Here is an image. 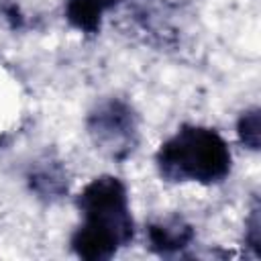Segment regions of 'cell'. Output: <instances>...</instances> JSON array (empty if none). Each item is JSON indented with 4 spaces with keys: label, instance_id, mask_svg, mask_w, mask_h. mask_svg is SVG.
I'll list each match as a JSON object with an SVG mask.
<instances>
[{
    "label": "cell",
    "instance_id": "cell-1",
    "mask_svg": "<svg viewBox=\"0 0 261 261\" xmlns=\"http://www.w3.org/2000/svg\"><path fill=\"white\" fill-rule=\"evenodd\" d=\"M84 224L71 239L73 251L84 259H108L133 239V218L124 186L102 175L90 181L77 198Z\"/></svg>",
    "mask_w": 261,
    "mask_h": 261
},
{
    "label": "cell",
    "instance_id": "cell-2",
    "mask_svg": "<svg viewBox=\"0 0 261 261\" xmlns=\"http://www.w3.org/2000/svg\"><path fill=\"white\" fill-rule=\"evenodd\" d=\"M157 165L169 181L212 184L226 177L230 151L224 139L204 126H184L157 153Z\"/></svg>",
    "mask_w": 261,
    "mask_h": 261
},
{
    "label": "cell",
    "instance_id": "cell-3",
    "mask_svg": "<svg viewBox=\"0 0 261 261\" xmlns=\"http://www.w3.org/2000/svg\"><path fill=\"white\" fill-rule=\"evenodd\" d=\"M90 133L102 149H108L112 155L128 153L133 149L135 122L130 110L120 102H110L92 114Z\"/></svg>",
    "mask_w": 261,
    "mask_h": 261
},
{
    "label": "cell",
    "instance_id": "cell-4",
    "mask_svg": "<svg viewBox=\"0 0 261 261\" xmlns=\"http://www.w3.org/2000/svg\"><path fill=\"white\" fill-rule=\"evenodd\" d=\"M192 237H194L192 228L186 222L177 220V218H171V220L153 224L149 228L151 247L157 249V251H161V253H167V251H175V249L186 247L192 241Z\"/></svg>",
    "mask_w": 261,
    "mask_h": 261
},
{
    "label": "cell",
    "instance_id": "cell-5",
    "mask_svg": "<svg viewBox=\"0 0 261 261\" xmlns=\"http://www.w3.org/2000/svg\"><path fill=\"white\" fill-rule=\"evenodd\" d=\"M114 0H65V14L73 27L80 31L94 33L100 27L102 12Z\"/></svg>",
    "mask_w": 261,
    "mask_h": 261
},
{
    "label": "cell",
    "instance_id": "cell-6",
    "mask_svg": "<svg viewBox=\"0 0 261 261\" xmlns=\"http://www.w3.org/2000/svg\"><path fill=\"white\" fill-rule=\"evenodd\" d=\"M239 137L249 149H259V110H247L239 120Z\"/></svg>",
    "mask_w": 261,
    "mask_h": 261
},
{
    "label": "cell",
    "instance_id": "cell-7",
    "mask_svg": "<svg viewBox=\"0 0 261 261\" xmlns=\"http://www.w3.org/2000/svg\"><path fill=\"white\" fill-rule=\"evenodd\" d=\"M259 210H253V214H251V218H249V222H247V241L251 243V247L259 253V241H261V234H259Z\"/></svg>",
    "mask_w": 261,
    "mask_h": 261
}]
</instances>
